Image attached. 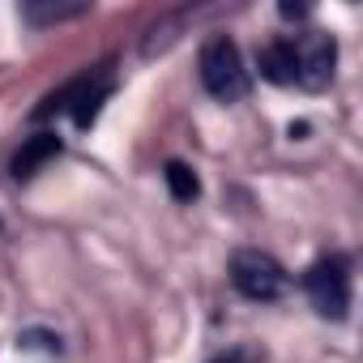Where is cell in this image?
<instances>
[{"mask_svg": "<svg viewBox=\"0 0 363 363\" xmlns=\"http://www.w3.org/2000/svg\"><path fill=\"white\" fill-rule=\"evenodd\" d=\"M111 86H116L111 69H90V73L73 77L69 86H60L56 94H48V99L35 107V120H48V116H56V111H73L77 128H90V124L99 120V111H103Z\"/></svg>", "mask_w": 363, "mask_h": 363, "instance_id": "1", "label": "cell"}, {"mask_svg": "<svg viewBox=\"0 0 363 363\" xmlns=\"http://www.w3.org/2000/svg\"><path fill=\"white\" fill-rule=\"evenodd\" d=\"M201 86H206L218 103H240V99L248 94L252 77H248V69H244V56H240L235 39H227V35L206 39V48H201Z\"/></svg>", "mask_w": 363, "mask_h": 363, "instance_id": "2", "label": "cell"}, {"mask_svg": "<svg viewBox=\"0 0 363 363\" xmlns=\"http://www.w3.org/2000/svg\"><path fill=\"white\" fill-rule=\"evenodd\" d=\"M231 286L244 295V299H257V303H274L282 291H286V269L261 252V248H240L231 257Z\"/></svg>", "mask_w": 363, "mask_h": 363, "instance_id": "3", "label": "cell"}, {"mask_svg": "<svg viewBox=\"0 0 363 363\" xmlns=\"http://www.w3.org/2000/svg\"><path fill=\"white\" fill-rule=\"evenodd\" d=\"M303 291L312 299V308L329 320H342L350 308V274L342 257H320L308 274H303Z\"/></svg>", "mask_w": 363, "mask_h": 363, "instance_id": "4", "label": "cell"}, {"mask_svg": "<svg viewBox=\"0 0 363 363\" xmlns=\"http://www.w3.org/2000/svg\"><path fill=\"white\" fill-rule=\"evenodd\" d=\"M295 52V82L303 90H325L333 82V65H337V43L325 30H308L291 39Z\"/></svg>", "mask_w": 363, "mask_h": 363, "instance_id": "5", "label": "cell"}, {"mask_svg": "<svg viewBox=\"0 0 363 363\" xmlns=\"http://www.w3.org/2000/svg\"><path fill=\"white\" fill-rule=\"evenodd\" d=\"M60 154V137L56 133H35V137H26L22 141V150L13 154V162H9V171H13V179H30L43 162H52Z\"/></svg>", "mask_w": 363, "mask_h": 363, "instance_id": "6", "label": "cell"}, {"mask_svg": "<svg viewBox=\"0 0 363 363\" xmlns=\"http://www.w3.org/2000/svg\"><path fill=\"white\" fill-rule=\"evenodd\" d=\"M257 69L265 82L274 86H295V52H291V39H274L257 52Z\"/></svg>", "mask_w": 363, "mask_h": 363, "instance_id": "7", "label": "cell"}, {"mask_svg": "<svg viewBox=\"0 0 363 363\" xmlns=\"http://www.w3.org/2000/svg\"><path fill=\"white\" fill-rule=\"evenodd\" d=\"M86 13H90V5H43V0L22 5V22H30V26H60V22L86 18Z\"/></svg>", "mask_w": 363, "mask_h": 363, "instance_id": "8", "label": "cell"}, {"mask_svg": "<svg viewBox=\"0 0 363 363\" xmlns=\"http://www.w3.org/2000/svg\"><path fill=\"white\" fill-rule=\"evenodd\" d=\"M167 189H171V197L175 201H193L197 193H201V184H197V175H193V167H184V162H167Z\"/></svg>", "mask_w": 363, "mask_h": 363, "instance_id": "9", "label": "cell"}, {"mask_svg": "<svg viewBox=\"0 0 363 363\" xmlns=\"http://www.w3.org/2000/svg\"><path fill=\"white\" fill-rule=\"evenodd\" d=\"M214 363H231V359H214Z\"/></svg>", "mask_w": 363, "mask_h": 363, "instance_id": "10", "label": "cell"}]
</instances>
